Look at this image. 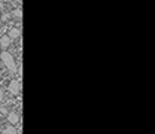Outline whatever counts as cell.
<instances>
[{"mask_svg":"<svg viewBox=\"0 0 155 134\" xmlns=\"http://www.w3.org/2000/svg\"><path fill=\"white\" fill-rule=\"evenodd\" d=\"M0 58H2V61L5 63V66L9 69V72H11V73H15V72H17V64H15V60H14V57H12L9 52H2Z\"/></svg>","mask_w":155,"mask_h":134,"instance_id":"6da1fadb","label":"cell"},{"mask_svg":"<svg viewBox=\"0 0 155 134\" xmlns=\"http://www.w3.org/2000/svg\"><path fill=\"white\" fill-rule=\"evenodd\" d=\"M8 90H9V93H11L12 96H18V94H19V90H21V82H19L18 79H14V80H11V83H9Z\"/></svg>","mask_w":155,"mask_h":134,"instance_id":"7a4b0ae2","label":"cell"},{"mask_svg":"<svg viewBox=\"0 0 155 134\" xmlns=\"http://www.w3.org/2000/svg\"><path fill=\"white\" fill-rule=\"evenodd\" d=\"M8 121H9V122L14 125V124H17V122L19 121V118H18V115H17L15 112H11V113L8 115Z\"/></svg>","mask_w":155,"mask_h":134,"instance_id":"3957f363","label":"cell"},{"mask_svg":"<svg viewBox=\"0 0 155 134\" xmlns=\"http://www.w3.org/2000/svg\"><path fill=\"white\" fill-rule=\"evenodd\" d=\"M2 134H18L17 133V130H15V127H12V125H9V127H6L3 131H2Z\"/></svg>","mask_w":155,"mask_h":134,"instance_id":"277c9868","label":"cell"},{"mask_svg":"<svg viewBox=\"0 0 155 134\" xmlns=\"http://www.w3.org/2000/svg\"><path fill=\"white\" fill-rule=\"evenodd\" d=\"M9 43H11V39H9V36H3V38L0 39V45H2L3 48L9 46Z\"/></svg>","mask_w":155,"mask_h":134,"instance_id":"5b68a950","label":"cell"},{"mask_svg":"<svg viewBox=\"0 0 155 134\" xmlns=\"http://www.w3.org/2000/svg\"><path fill=\"white\" fill-rule=\"evenodd\" d=\"M9 39H17V38H19V30L18 28H12L11 31H9Z\"/></svg>","mask_w":155,"mask_h":134,"instance_id":"8992f818","label":"cell"},{"mask_svg":"<svg viewBox=\"0 0 155 134\" xmlns=\"http://www.w3.org/2000/svg\"><path fill=\"white\" fill-rule=\"evenodd\" d=\"M14 15H15L17 18H22V11H21V9H15V11H14Z\"/></svg>","mask_w":155,"mask_h":134,"instance_id":"52a82bcc","label":"cell"},{"mask_svg":"<svg viewBox=\"0 0 155 134\" xmlns=\"http://www.w3.org/2000/svg\"><path fill=\"white\" fill-rule=\"evenodd\" d=\"M2 98H3V91H2V88H0V101H2Z\"/></svg>","mask_w":155,"mask_h":134,"instance_id":"ba28073f","label":"cell"}]
</instances>
